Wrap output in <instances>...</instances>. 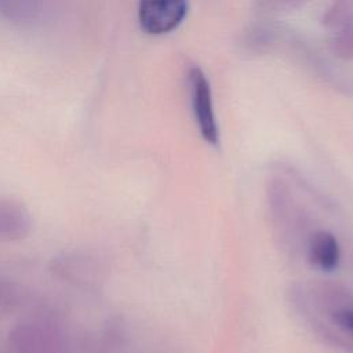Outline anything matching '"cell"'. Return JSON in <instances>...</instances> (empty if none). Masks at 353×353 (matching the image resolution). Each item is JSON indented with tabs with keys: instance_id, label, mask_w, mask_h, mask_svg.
Instances as JSON below:
<instances>
[{
	"instance_id": "1",
	"label": "cell",
	"mask_w": 353,
	"mask_h": 353,
	"mask_svg": "<svg viewBox=\"0 0 353 353\" xmlns=\"http://www.w3.org/2000/svg\"><path fill=\"white\" fill-rule=\"evenodd\" d=\"M268 212L280 247L288 254H296L306 247L312 229V218L295 199L287 178L270 175L265 183Z\"/></svg>"
},
{
	"instance_id": "2",
	"label": "cell",
	"mask_w": 353,
	"mask_h": 353,
	"mask_svg": "<svg viewBox=\"0 0 353 353\" xmlns=\"http://www.w3.org/2000/svg\"><path fill=\"white\" fill-rule=\"evenodd\" d=\"M287 299L296 317L307 324L306 327L321 343L335 350L353 353V339L339 331L331 321H325L321 314L313 309L303 284L292 283L287 290Z\"/></svg>"
},
{
	"instance_id": "3",
	"label": "cell",
	"mask_w": 353,
	"mask_h": 353,
	"mask_svg": "<svg viewBox=\"0 0 353 353\" xmlns=\"http://www.w3.org/2000/svg\"><path fill=\"white\" fill-rule=\"evenodd\" d=\"M190 103L201 138L211 146L219 143V128L212 105L211 87L204 72L192 66L188 73Z\"/></svg>"
},
{
	"instance_id": "4",
	"label": "cell",
	"mask_w": 353,
	"mask_h": 353,
	"mask_svg": "<svg viewBox=\"0 0 353 353\" xmlns=\"http://www.w3.org/2000/svg\"><path fill=\"white\" fill-rule=\"evenodd\" d=\"M188 10V0H139L138 22L148 34H167L183 22Z\"/></svg>"
},
{
	"instance_id": "5",
	"label": "cell",
	"mask_w": 353,
	"mask_h": 353,
	"mask_svg": "<svg viewBox=\"0 0 353 353\" xmlns=\"http://www.w3.org/2000/svg\"><path fill=\"white\" fill-rule=\"evenodd\" d=\"M323 23L332 30L331 50L345 61H353V0H335Z\"/></svg>"
},
{
	"instance_id": "6",
	"label": "cell",
	"mask_w": 353,
	"mask_h": 353,
	"mask_svg": "<svg viewBox=\"0 0 353 353\" xmlns=\"http://www.w3.org/2000/svg\"><path fill=\"white\" fill-rule=\"evenodd\" d=\"M12 353H65L59 335L44 324H19L8 335Z\"/></svg>"
},
{
	"instance_id": "7",
	"label": "cell",
	"mask_w": 353,
	"mask_h": 353,
	"mask_svg": "<svg viewBox=\"0 0 353 353\" xmlns=\"http://www.w3.org/2000/svg\"><path fill=\"white\" fill-rule=\"evenodd\" d=\"M305 291L313 309L327 317L338 309L353 305V291L338 280H312L305 285Z\"/></svg>"
},
{
	"instance_id": "8",
	"label": "cell",
	"mask_w": 353,
	"mask_h": 353,
	"mask_svg": "<svg viewBox=\"0 0 353 353\" xmlns=\"http://www.w3.org/2000/svg\"><path fill=\"white\" fill-rule=\"evenodd\" d=\"M306 252L309 262L324 272H332L341 262V245L335 234L325 229L314 230L307 243Z\"/></svg>"
},
{
	"instance_id": "9",
	"label": "cell",
	"mask_w": 353,
	"mask_h": 353,
	"mask_svg": "<svg viewBox=\"0 0 353 353\" xmlns=\"http://www.w3.org/2000/svg\"><path fill=\"white\" fill-rule=\"evenodd\" d=\"M32 230V216L23 203L0 199V241L25 239Z\"/></svg>"
},
{
	"instance_id": "10",
	"label": "cell",
	"mask_w": 353,
	"mask_h": 353,
	"mask_svg": "<svg viewBox=\"0 0 353 353\" xmlns=\"http://www.w3.org/2000/svg\"><path fill=\"white\" fill-rule=\"evenodd\" d=\"M328 320L339 331H342L345 335H347L350 339H353V305L338 309L328 317Z\"/></svg>"
},
{
	"instance_id": "11",
	"label": "cell",
	"mask_w": 353,
	"mask_h": 353,
	"mask_svg": "<svg viewBox=\"0 0 353 353\" xmlns=\"http://www.w3.org/2000/svg\"><path fill=\"white\" fill-rule=\"evenodd\" d=\"M21 296V288L8 280L0 279V312L17 305Z\"/></svg>"
},
{
	"instance_id": "12",
	"label": "cell",
	"mask_w": 353,
	"mask_h": 353,
	"mask_svg": "<svg viewBox=\"0 0 353 353\" xmlns=\"http://www.w3.org/2000/svg\"><path fill=\"white\" fill-rule=\"evenodd\" d=\"M307 0H255L258 8L263 12H283L298 8Z\"/></svg>"
}]
</instances>
